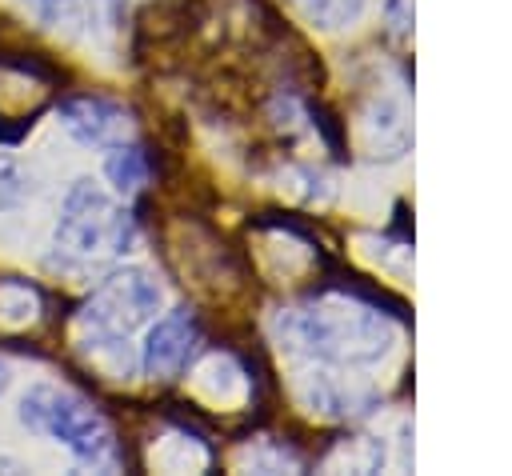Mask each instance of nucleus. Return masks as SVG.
<instances>
[{
    "instance_id": "1a4fd4ad",
    "label": "nucleus",
    "mask_w": 512,
    "mask_h": 476,
    "mask_svg": "<svg viewBox=\"0 0 512 476\" xmlns=\"http://www.w3.org/2000/svg\"><path fill=\"white\" fill-rule=\"evenodd\" d=\"M28 196V176L20 172L16 160H0V212L16 208Z\"/></svg>"
},
{
    "instance_id": "39448f33",
    "label": "nucleus",
    "mask_w": 512,
    "mask_h": 476,
    "mask_svg": "<svg viewBox=\"0 0 512 476\" xmlns=\"http://www.w3.org/2000/svg\"><path fill=\"white\" fill-rule=\"evenodd\" d=\"M56 116L68 128V136L88 148H112L128 136V112L100 96H72L60 104Z\"/></svg>"
},
{
    "instance_id": "f03ea898",
    "label": "nucleus",
    "mask_w": 512,
    "mask_h": 476,
    "mask_svg": "<svg viewBox=\"0 0 512 476\" xmlns=\"http://www.w3.org/2000/svg\"><path fill=\"white\" fill-rule=\"evenodd\" d=\"M56 244L76 256H100V252H128L132 244V220L128 212L92 180H76L64 192L60 220H56Z\"/></svg>"
},
{
    "instance_id": "6e6552de",
    "label": "nucleus",
    "mask_w": 512,
    "mask_h": 476,
    "mask_svg": "<svg viewBox=\"0 0 512 476\" xmlns=\"http://www.w3.org/2000/svg\"><path fill=\"white\" fill-rule=\"evenodd\" d=\"M300 8V16L324 32H336V28H348L360 20L364 12V0H292Z\"/></svg>"
},
{
    "instance_id": "9b49d317",
    "label": "nucleus",
    "mask_w": 512,
    "mask_h": 476,
    "mask_svg": "<svg viewBox=\"0 0 512 476\" xmlns=\"http://www.w3.org/2000/svg\"><path fill=\"white\" fill-rule=\"evenodd\" d=\"M8 384H12V368H8L4 360H0V396L8 392Z\"/></svg>"
},
{
    "instance_id": "0eeeda50",
    "label": "nucleus",
    "mask_w": 512,
    "mask_h": 476,
    "mask_svg": "<svg viewBox=\"0 0 512 476\" xmlns=\"http://www.w3.org/2000/svg\"><path fill=\"white\" fill-rule=\"evenodd\" d=\"M104 176L112 180V188H116L120 196H132V192H140L144 180H148V160H144V152H140L136 144H124V140H120V144L108 148Z\"/></svg>"
},
{
    "instance_id": "7ed1b4c3",
    "label": "nucleus",
    "mask_w": 512,
    "mask_h": 476,
    "mask_svg": "<svg viewBox=\"0 0 512 476\" xmlns=\"http://www.w3.org/2000/svg\"><path fill=\"white\" fill-rule=\"evenodd\" d=\"M288 340L316 356V360H372L388 348L384 324L364 312H340V308H304L284 320Z\"/></svg>"
},
{
    "instance_id": "20e7f679",
    "label": "nucleus",
    "mask_w": 512,
    "mask_h": 476,
    "mask_svg": "<svg viewBox=\"0 0 512 476\" xmlns=\"http://www.w3.org/2000/svg\"><path fill=\"white\" fill-rule=\"evenodd\" d=\"M164 292L160 284L144 272V268H124L112 272L80 308V324L92 336H120L128 340V332H136L140 324H148L160 308Z\"/></svg>"
},
{
    "instance_id": "9d476101",
    "label": "nucleus",
    "mask_w": 512,
    "mask_h": 476,
    "mask_svg": "<svg viewBox=\"0 0 512 476\" xmlns=\"http://www.w3.org/2000/svg\"><path fill=\"white\" fill-rule=\"evenodd\" d=\"M384 12H388L392 32H408V24H412V0H384Z\"/></svg>"
},
{
    "instance_id": "423d86ee",
    "label": "nucleus",
    "mask_w": 512,
    "mask_h": 476,
    "mask_svg": "<svg viewBox=\"0 0 512 476\" xmlns=\"http://www.w3.org/2000/svg\"><path fill=\"white\" fill-rule=\"evenodd\" d=\"M192 340H196V328H192V316L184 308L168 312L164 320H156L144 336V348H140V364L152 380H172L188 356H192Z\"/></svg>"
},
{
    "instance_id": "f257e3e1",
    "label": "nucleus",
    "mask_w": 512,
    "mask_h": 476,
    "mask_svg": "<svg viewBox=\"0 0 512 476\" xmlns=\"http://www.w3.org/2000/svg\"><path fill=\"white\" fill-rule=\"evenodd\" d=\"M20 424H28L40 436L60 440L80 464H108L112 460V432L100 420L96 408H88L80 396L52 388V384H32L20 400Z\"/></svg>"
}]
</instances>
